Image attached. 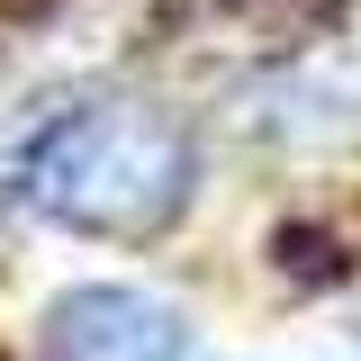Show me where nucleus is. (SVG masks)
<instances>
[{"label":"nucleus","mask_w":361,"mask_h":361,"mask_svg":"<svg viewBox=\"0 0 361 361\" xmlns=\"http://www.w3.org/2000/svg\"><path fill=\"white\" fill-rule=\"evenodd\" d=\"M199 190V145L154 99H73L18 145V199L99 244H154Z\"/></svg>","instance_id":"obj_1"},{"label":"nucleus","mask_w":361,"mask_h":361,"mask_svg":"<svg viewBox=\"0 0 361 361\" xmlns=\"http://www.w3.org/2000/svg\"><path fill=\"white\" fill-rule=\"evenodd\" d=\"M45 361H190V316L135 280H73L37 316Z\"/></svg>","instance_id":"obj_2"}]
</instances>
